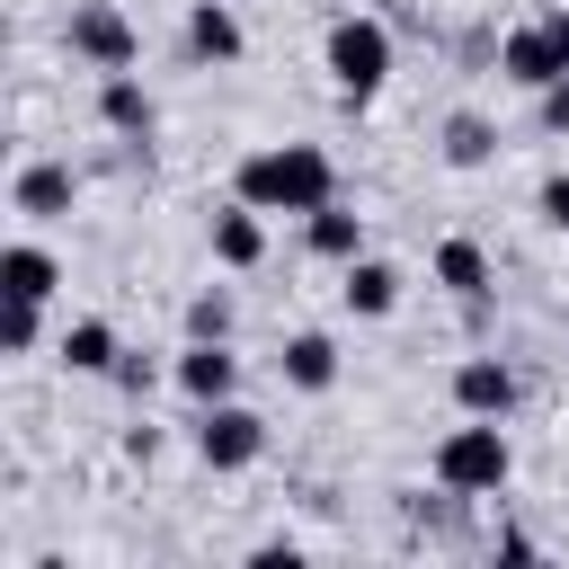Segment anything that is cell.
<instances>
[{
	"label": "cell",
	"mask_w": 569,
	"mask_h": 569,
	"mask_svg": "<svg viewBox=\"0 0 569 569\" xmlns=\"http://www.w3.org/2000/svg\"><path fill=\"white\" fill-rule=\"evenodd\" d=\"M489 151H498V124H489V116H471V107L445 116V160H453V169H480Z\"/></svg>",
	"instance_id": "cell-19"
},
{
	"label": "cell",
	"mask_w": 569,
	"mask_h": 569,
	"mask_svg": "<svg viewBox=\"0 0 569 569\" xmlns=\"http://www.w3.org/2000/svg\"><path fill=\"white\" fill-rule=\"evenodd\" d=\"M276 365H284V382H293V391H329V382H338V347H329L320 329H293Z\"/></svg>",
	"instance_id": "cell-12"
},
{
	"label": "cell",
	"mask_w": 569,
	"mask_h": 569,
	"mask_svg": "<svg viewBox=\"0 0 569 569\" xmlns=\"http://www.w3.org/2000/svg\"><path fill=\"white\" fill-rule=\"evenodd\" d=\"M116 391L142 400V391H151V356H116Z\"/></svg>",
	"instance_id": "cell-22"
},
{
	"label": "cell",
	"mask_w": 569,
	"mask_h": 569,
	"mask_svg": "<svg viewBox=\"0 0 569 569\" xmlns=\"http://www.w3.org/2000/svg\"><path fill=\"white\" fill-rule=\"evenodd\" d=\"M53 284H62V267H53V249H36V240H9V249H0V293H27V302H53Z\"/></svg>",
	"instance_id": "cell-11"
},
{
	"label": "cell",
	"mask_w": 569,
	"mask_h": 569,
	"mask_svg": "<svg viewBox=\"0 0 569 569\" xmlns=\"http://www.w3.org/2000/svg\"><path fill=\"white\" fill-rule=\"evenodd\" d=\"M62 44H71L89 71H133V53H142V36H133V18H124L116 0H80L71 27H62Z\"/></svg>",
	"instance_id": "cell-4"
},
{
	"label": "cell",
	"mask_w": 569,
	"mask_h": 569,
	"mask_svg": "<svg viewBox=\"0 0 569 569\" xmlns=\"http://www.w3.org/2000/svg\"><path fill=\"white\" fill-rule=\"evenodd\" d=\"M213 258H222V267H258V258H267L258 204H222V213H213Z\"/></svg>",
	"instance_id": "cell-14"
},
{
	"label": "cell",
	"mask_w": 569,
	"mask_h": 569,
	"mask_svg": "<svg viewBox=\"0 0 569 569\" xmlns=\"http://www.w3.org/2000/svg\"><path fill=\"white\" fill-rule=\"evenodd\" d=\"M9 204H18L27 222H62V213H71V169H62V160H27V169L9 178Z\"/></svg>",
	"instance_id": "cell-10"
},
{
	"label": "cell",
	"mask_w": 569,
	"mask_h": 569,
	"mask_svg": "<svg viewBox=\"0 0 569 569\" xmlns=\"http://www.w3.org/2000/svg\"><path fill=\"white\" fill-rule=\"evenodd\" d=\"M329 80H338L347 98H373V89L391 80V36H382V18H338V27H329Z\"/></svg>",
	"instance_id": "cell-3"
},
{
	"label": "cell",
	"mask_w": 569,
	"mask_h": 569,
	"mask_svg": "<svg viewBox=\"0 0 569 569\" xmlns=\"http://www.w3.org/2000/svg\"><path fill=\"white\" fill-rule=\"evenodd\" d=\"M187 53H196V62H240V18H231L222 0H196V18H187Z\"/></svg>",
	"instance_id": "cell-13"
},
{
	"label": "cell",
	"mask_w": 569,
	"mask_h": 569,
	"mask_svg": "<svg viewBox=\"0 0 569 569\" xmlns=\"http://www.w3.org/2000/svg\"><path fill=\"white\" fill-rule=\"evenodd\" d=\"M542 222L569 231V178H542Z\"/></svg>",
	"instance_id": "cell-24"
},
{
	"label": "cell",
	"mask_w": 569,
	"mask_h": 569,
	"mask_svg": "<svg viewBox=\"0 0 569 569\" xmlns=\"http://www.w3.org/2000/svg\"><path fill=\"white\" fill-rule=\"evenodd\" d=\"M507 471H516V453H507L498 418H462V427L436 445V489H445V498H498Z\"/></svg>",
	"instance_id": "cell-2"
},
{
	"label": "cell",
	"mask_w": 569,
	"mask_h": 569,
	"mask_svg": "<svg viewBox=\"0 0 569 569\" xmlns=\"http://www.w3.org/2000/svg\"><path fill=\"white\" fill-rule=\"evenodd\" d=\"M302 231H311V249H320V258H338V267H347V258H365V213H347L338 196H329L320 213H302Z\"/></svg>",
	"instance_id": "cell-15"
},
{
	"label": "cell",
	"mask_w": 569,
	"mask_h": 569,
	"mask_svg": "<svg viewBox=\"0 0 569 569\" xmlns=\"http://www.w3.org/2000/svg\"><path fill=\"white\" fill-rule=\"evenodd\" d=\"M542 27H551V44H560V71H569V9H551Z\"/></svg>",
	"instance_id": "cell-25"
},
{
	"label": "cell",
	"mask_w": 569,
	"mask_h": 569,
	"mask_svg": "<svg viewBox=\"0 0 569 569\" xmlns=\"http://www.w3.org/2000/svg\"><path fill=\"white\" fill-rule=\"evenodd\" d=\"M436 284L462 293V302H480V293H489V258H480V240H462V231L436 240Z\"/></svg>",
	"instance_id": "cell-16"
},
{
	"label": "cell",
	"mask_w": 569,
	"mask_h": 569,
	"mask_svg": "<svg viewBox=\"0 0 569 569\" xmlns=\"http://www.w3.org/2000/svg\"><path fill=\"white\" fill-rule=\"evenodd\" d=\"M98 116H107V133H124V142H151V124H160V107H151V89H142L133 71H107V80H98Z\"/></svg>",
	"instance_id": "cell-9"
},
{
	"label": "cell",
	"mask_w": 569,
	"mask_h": 569,
	"mask_svg": "<svg viewBox=\"0 0 569 569\" xmlns=\"http://www.w3.org/2000/svg\"><path fill=\"white\" fill-rule=\"evenodd\" d=\"M347 311H365V320H382L391 302H400V267H382V258H347Z\"/></svg>",
	"instance_id": "cell-17"
},
{
	"label": "cell",
	"mask_w": 569,
	"mask_h": 569,
	"mask_svg": "<svg viewBox=\"0 0 569 569\" xmlns=\"http://www.w3.org/2000/svg\"><path fill=\"white\" fill-rule=\"evenodd\" d=\"M196 453H204L213 471H249V462L267 453V418L240 409V400H204V409H196Z\"/></svg>",
	"instance_id": "cell-5"
},
{
	"label": "cell",
	"mask_w": 569,
	"mask_h": 569,
	"mask_svg": "<svg viewBox=\"0 0 569 569\" xmlns=\"http://www.w3.org/2000/svg\"><path fill=\"white\" fill-rule=\"evenodd\" d=\"M329 196H338V169L320 142H276V151L240 160V204H258V213H320Z\"/></svg>",
	"instance_id": "cell-1"
},
{
	"label": "cell",
	"mask_w": 569,
	"mask_h": 569,
	"mask_svg": "<svg viewBox=\"0 0 569 569\" xmlns=\"http://www.w3.org/2000/svg\"><path fill=\"white\" fill-rule=\"evenodd\" d=\"M533 98H542V124L569 133V80H551V89H533Z\"/></svg>",
	"instance_id": "cell-23"
},
{
	"label": "cell",
	"mask_w": 569,
	"mask_h": 569,
	"mask_svg": "<svg viewBox=\"0 0 569 569\" xmlns=\"http://www.w3.org/2000/svg\"><path fill=\"white\" fill-rule=\"evenodd\" d=\"M498 71H507L516 89H551V80H569V71H560V44H551V27H516V36L498 44Z\"/></svg>",
	"instance_id": "cell-8"
},
{
	"label": "cell",
	"mask_w": 569,
	"mask_h": 569,
	"mask_svg": "<svg viewBox=\"0 0 569 569\" xmlns=\"http://www.w3.org/2000/svg\"><path fill=\"white\" fill-rule=\"evenodd\" d=\"M116 356H124V347H116L107 320H71V329H62V365H71V373H116Z\"/></svg>",
	"instance_id": "cell-18"
},
{
	"label": "cell",
	"mask_w": 569,
	"mask_h": 569,
	"mask_svg": "<svg viewBox=\"0 0 569 569\" xmlns=\"http://www.w3.org/2000/svg\"><path fill=\"white\" fill-rule=\"evenodd\" d=\"M187 338H231V293H222V284L187 302Z\"/></svg>",
	"instance_id": "cell-20"
},
{
	"label": "cell",
	"mask_w": 569,
	"mask_h": 569,
	"mask_svg": "<svg viewBox=\"0 0 569 569\" xmlns=\"http://www.w3.org/2000/svg\"><path fill=\"white\" fill-rule=\"evenodd\" d=\"M0 302H9V311H0V347H9V356H27V347H36V311H44V302H27V293H0Z\"/></svg>",
	"instance_id": "cell-21"
},
{
	"label": "cell",
	"mask_w": 569,
	"mask_h": 569,
	"mask_svg": "<svg viewBox=\"0 0 569 569\" xmlns=\"http://www.w3.org/2000/svg\"><path fill=\"white\" fill-rule=\"evenodd\" d=\"M231 382H240L231 338H187V356H178V391L204 409V400H231Z\"/></svg>",
	"instance_id": "cell-6"
},
{
	"label": "cell",
	"mask_w": 569,
	"mask_h": 569,
	"mask_svg": "<svg viewBox=\"0 0 569 569\" xmlns=\"http://www.w3.org/2000/svg\"><path fill=\"white\" fill-rule=\"evenodd\" d=\"M453 400H462V418H507L516 409V373L498 356H462L453 365Z\"/></svg>",
	"instance_id": "cell-7"
}]
</instances>
